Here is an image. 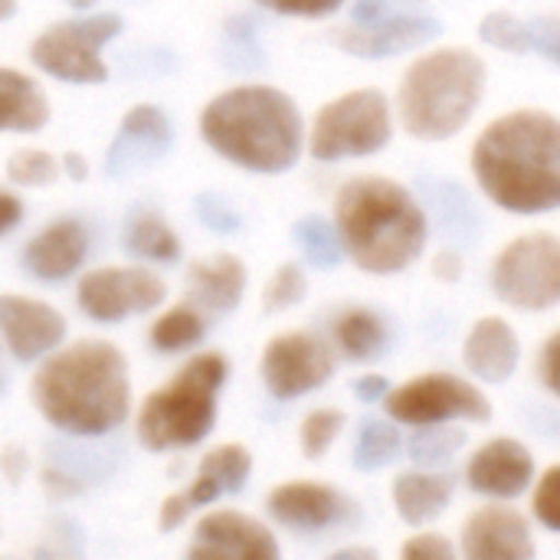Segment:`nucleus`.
Instances as JSON below:
<instances>
[{
    "label": "nucleus",
    "instance_id": "nucleus-25",
    "mask_svg": "<svg viewBox=\"0 0 560 560\" xmlns=\"http://www.w3.org/2000/svg\"><path fill=\"white\" fill-rule=\"evenodd\" d=\"M453 489L456 479L450 472H404L394 482V505L407 525H427L450 509Z\"/></svg>",
    "mask_w": 560,
    "mask_h": 560
},
{
    "label": "nucleus",
    "instance_id": "nucleus-13",
    "mask_svg": "<svg viewBox=\"0 0 560 560\" xmlns=\"http://www.w3.org/2000/svg\"><path fill=\"white\" fill-rule=\"evenodd\" d=\"M443 33V23L430 13H387L374 23H354L331 33V43L361 59H381L410 52Z\"/></svg>",
    "mask_w": 560,
    "mask_h": 560
},
{
    "label": "nucleus",
    "instance_id": "nucleus-18",
    "mask_svg": "<svg viewBox=\"0 0 560 560\" xmlns=\"http://www.w3.org/2000/svg\"><path fill=\"white\" fill-rule=\"evenodd\" d=\"M463 551L472 560H528L535 558V541L515 509L489 505L466 522Z\"/></svg>",
    "mask_w": 560,
    "mask_h": 560
},
{
    "label": "nucleus",
    "instance_id": "nucleus-14",
    "mask_svg": "<svg viewBox=\"0 0 560 560\" xmlns=\"http://www.w3.org/2000/svg\"><path fill=\"white\" fill-rule=\"evenodd\" d=\"M269 515L292 532H331L358 522V505L331 486L285 482L269 495Z\"/></svg>",
    "mask_w": 560,
    "mask_h": 560
},
{
    "label": "nucleus",
    "instance_id": "nucleus-50",
    "mask_svg": "<svg viewBox=\"0 0 560 560\" xmlns=\"http://www.w3.org/2000/svg\"><path fill=\"white\" fill-rule=\"evenodd\" d=\"M62 164H66V174H69L72 180H85V177H89V164H85L82 154H72V151H69V154L62 158Z\"/></svg>",
    "mask_w": 560,
    "mask_h": 560
},
{
    "label": "nucleus",
    "instance_id": "nucleus-10",
    "mask_svg": "<svg viewBox=\"0 0 560 560\" xmlns=\"http://www.w3.org/2000/svg\"><path fill=\"white\" fill-rule=\"evenodd\" d=\"M387 413L410 427H433L446 420H489V400L466 381L450 374H427L387 397Z\"/></svg>",
    "mask_w": 560,
    "mask_h": 560
},
{
    "label": "nucleus",
    "instance_id": "nucleus-48",
    "mask_svg": "<svg viewBox=\"0 0 560 560\" xmlns=\"http://www.w3.org/2000/svg\"><path fill=\"white\" fill-rule=\"evenodd\" d=\"M354 394H358V400H364V404H377V400L387 394V377L368 374V377H361V381L354 384Z\"/></svg>",
    "mask_w": 560,
    "mask_h": 560
},
{
    "label": "nucleus",
    "instance_id": "nucleus-51",
    "mask_svg": "<svg viewBox=\"0 0 560 560\" xmlns=\"http://www.w3.org/2000/svg\"><path fill=\"white\" fill-rule=\"evenodd\" d=\"M20 469H26V459H23L20 453H13V450H10V453L3 456V472H7L10 479H16V476H20Z\"/></svg>",
    "mask_w": 560,
    "mask_h": 560
},
{
    "label": "nucleus",
    "instance_id": "nucleus-21",
    "mask_svg": "<svg viewBox=\"0 0 560 560\" xmlns=\"http://www.w3.org/2000/svg\"><path fill=\"white\" fill-rule=\"evenodd\" d=\"M89 253V233L79 220H56L23 249V266L39 282L69 279Z\"/></svg>",
    "mask_w": 560,
    "mask_h": 560
},
{
    "label": "nucleus",
    "instance_id": "nucleus-20",
    "mask_svg": "<svg viewBox=\"0 0 560 560\" xmlns=\"http://www.w3.org/2000/svg\"><path fill=\"white\" fill-rule=\"evenodd\" d=\"M417 190L423 194L433 230L450 246H472L482 236V217H479L472 197L456 180H446L436 174H420Z\"/></svg>",
    "mask_w": 560,
    "mask_h": 560
},
{
    "label": "nucleus",
    "instance_id": "nucleus-44",
    "mask_svg": "<svg viewBox=\"0 0 560 560\" xmlns=\"http://www.w3.org/2000/svg\"><path fill=\"white\" fill-rule=\"evenodd\" d=\"M190 512H194V505L187 502V495H184V492H177V495L164 499V505H161V518H158L161 532H174V528H180V522H184Z\"/></svg>",
    "mask_w": 560,
    "mask_h": 560
},
{
    "label": "nucleus",
    "instance_id": "nucleus-43",
    "mask_svg": "<svg viewBox=\"0 0 560 560\" xmlns=\"http://www.w3.org/2000/svg\"><path fill=\"white\" fill-rule=\"evenodd\" d=\"M541 377H545L548 390L560 397V331L548 338V345L541 351Z\"/></svg>",
    "mask_w": 560,
    "mask_h": 560
},
{
    "label": "nucleus",
    "instance_id": "nucleus-49",
    "mask_svg": "<svg viewBox=\"0 0 560 560\" xmlns=\"http://www.w3.org/2000/svg\"><path fill=\"white\" fill-rule=\"evenodd\" d=\"M20 217H23V203H20L13 194L0 190V236H3L7 230H13V226L20 223Z\"/></svg>",
    "mask_w": 560,
    "mask_h": 560
},
{
    "label": "nucleus",
    "instance_id": "nucleus-16",
    "mask_svg": "<svg viewBox=\"0 0 560 560\" xmlns=\"http://www.w3.org/2000/svg\"><path fill=\"white\" fill-rule=\"evenodd\" d=\"M0 335L16 361H36L62 345L66 318L46 302L0 295Z\"/></svg>",
    "mask_w": 560,
    "mask_h": 560
},
{
    "label": "nucleus",
    "instance_id": "nucleus-19",
    "mask_svg": "<svg viewBox=\"0 0 560 560\" xmlns=\"http://www.w3.org/2000/svg\"><path fill=\"white\" fill-rule=\"evenodd\" d=\"M535 476V459L532 453L518 443V440H492L486 443L469 469L466 479L476 492L482 495H495V499H515L528 489Z\"/></svg>",
    "mask_w": 560,
    "mask_h": 560
},
{
    "label": "nucleus",
    "instance_id": "nucleus-7",
    "mask_svg": "<svg viewBox=\"0 0 560 560\" xmlns=\"http://www.w3.org/2000/svg\"><path fill=\"white\" fill-rule=\"evenodd\" d=\"M390 141V108L384 92L358 89L328 102L312 125V158L341 161L381 151Z\"/></svg>",
    "mask_w": 560,
    "mask_h": 560
},
{
    "label": "nucleus",
    "instance_id": "nucleus-34",
    "mask_svg": "<svg viewBox=\"0 0 560 560\" xmlns=\"http://www.w3.org/2000/svg\"><path fill=\"white\" fill-rule=\"evenodd\" d=\"M59 174L56 167V158L46 154V151H13L10 161H7V177L16 184V187H46L52 184Z\"/></svg>",
    "mask_w": 560,
    "mask_h": 560
},
{
    "label": "nucleus",
    "instance_id": "nucleus-17",
    "mask_svg": "<svg viewBox=\"0 0 560 560\" xmlns=\"http://www.w3.org/2000/svg\"><path fill=\"white\" fill-rule=\"evenodd\" d=\"M171 141H174V128L167 115L158 105H135L118 125L105 167L112 177H125L131 171H141L161 161L171 151Z\"/></svg>",
    "mask_w": 560,
    "mask_h": 560
},
{
    "label": "nucleus",
    "instance_id": "nucleus-3",
    "mask_svg": "<svg viewBox=\"0 0 560 560\" xmlns=\"http://www.w3.org/2000/svg\"><path fill=\"white\" fill-rule=\"evenodd\" d=\"M200 135L217 154L256 174H282L302 154V115L272 85H240L217 95L200 115Z\"/></svg>",
    "mask_w": 560,
    "mask_h": 560
},
{
    "label": "nucleus",
    "instance_id": "nucleus-31",
    "mask_svg": "<svg viewBox=\"0 0 560 560\" xmlns=\"http://www.w3.org/2000/svg\"><path fill=\"white\" fill-rule=\"evenodd\" d=\"M400 453V433L387 420H364L354 443V466L361 472H377L390 466Z\"/></svg>",
    "mask_w": 560,
    "mask_h": 560
},
{
    "label": "nucleus",
    "instance_id": "nucleus-15",
    "mask_svg": "<svg viewBox=\"0 0 560 560\" xmlns=\"http://www.w3.org/2000/svg\"><path fill=\"white\" fill-rule=\"evenodd\" d=\"M190 558L210 560H276L279 545L266 525L240 512H213L200 518L190 545Z\"/></svg>",
    "mask_w": 560,
    "mask_h": 560
},
{
    "label": "nucleus",
    "instance_id": "nucleus-37",
    "mask_svg": "<svg viewBox=\"0 0 560 560\" xmlns=\"http://www.w3.org/2000/svg\"><path fill=\"white\" fill-rule=\"evenodd\" d=\"M194 210H197L200 223L210 226L213 233H236L243 226V217L220 194H200L194 200Z\"/></svg>",
    "mask_w": 560,
    "mask_h": 560
},
{
    "label": "nucleus",
    "instance_id": "nucleus-27",
    "mask_svg": "<svg viewBox=\"0 0 560 560\" xmlns=\"http://www.w3.org/2000/svg\"><path fill=\"white\" fill-rule=\"evenodd\" d=\"M335 341L348 361H374L387 351V325L368 308H348L335 318Z\"/></svg>",
    "mask_w": 560,
    "mask_h": 560
},
{
    "label": "nucleus",
    "instance_id": "nucleus-2",
    "mask_svg": "<svg viewBox=\"0 0 560 560\" xmlns=\"http://www.w3.org/2000/svg\"><path fill=\"white\" fill-rule=\"evenodd\" d=\"M33 404L69 436H105L128 420V361L112 341H75L33 377Z\"/></svg>",
    "mask_w": 560,
    "mask_h": 560
},
{
    "label": "nucleus",
    "instance_id": "nucleus-46",
    "mask_svg": "<svg viewBox=\"0 0 560 560\" xmlns=\"http://www.w3.org/2000/svg\"><path fill=\"white\" fill-rule=\"evenodd\" d=\"M433 272H436L443 282H456V279L463 276V259L456 256V249H443V253H436V259H433Z\"/></svg>",
    "mask_w": 560,
    "mask_h": 560
},
{
    "label": "nucleus",
    "instance_id": "nucleus-39",
    "mask_svg": "<svg viewBox=\"0 0 560 560\" xmlns=\"http://www.w3.org/2000/svg\"><path fill=\"white\" fill-rule=\"evenodd\" d=\"M528 49L548 56L560 66V20L558 16H538L528 23Z\"/></svg>",
    "mask_w": 560,
    "mask_h": 560
},
{
    "label": "nucleus",
    "instance_id": "nucleus-40",
    "mask_svg": "<svg viewBox=\"0 0 560 560\" xmlns=\"http://www.w3.org/2000/svg\"><path fill=\"white\" fill-rule=\"evenodd\" d=\"M226 36H230V46H236V59L240 66H262V52L256 46V23L249 16H236L226 23Z\"/></svg>",
    "mask_w": 560,
    "mask_h": 560
},
{
    "label": "nucleus",
    "instance_id": "nucleus-24",
    "mask_svg": "<svg viewBox=\"0 0 560 560\" xmlns=\"http://www.w3.org/2000/svg\"><path fill=\"white\" fill-rule=\"evenodd\" d=\"M187 289L203 308L220 312V315L233 312L243 299V289H246V266L230 253L197 259L187 269Z\"/></svg>",
    "mask_w": 560,
    "mask_h": 560
},
{
    "label": "nucleus",
    "instance_id": "nucleus-30",
    "mask_svg": "<svg viewBox=\"0 0 560 560\" xmlns=\"http://www.w3.org/2000/svg\"><path fill=\"white\" fill-rule=\"evenodd\" d=\"M203 335H207V322L200 318V312H194L190 305H177V308H171L167 315H161L154 322L151 345L161 354H174V351H184V348L200 345Z\"/></svg>",
    "mask_w": 560,
    "mask_h": 560
},
{
    "label": "nucleus",
    "instance_id": "nucleus-52",
    "mask_svg": "<svg viewBox=\"0 0 560 560\" xmlns=\"http://www.w3.org/2000/svg\"><path fill=\"white\" fill-rule=\"evenodd\" d=\"M351 558H374V551H368V548H345V551H338L335 560H351Z\"/></svg>",
    "mask_w": 560,
    "mask_h": 560
},
{
    "label": "nucleus",
    "instance_id": "nucleus-1",
    "mask_svg": "<svg viewBox=\"0 0 560 560\" xmlns=\"http://www.w3.org/2000/svg\"><path fill=\"white\" fill-rule=\"evenodd\" d=\"M479 187L512 213H548L560 207V121L522 108L495 118L472 148Z\"/></svg>",
    "mask_w": 560,
    "mask_h": 560
},
{
    "label": "nucleus",
    "instance_id": "nucleus-9",
    "mask_svg": "<svg viewBox=\"0 0 560 560\" xmlns=\"http://www.w3.org/2000/svg\"><path fill=\"white\" fill-rule=\"evenodd\" d=\"M495 295L522 312H545L560 302V236L528 233L509 243L492 266Z\"/></svg>",
    "mask_w": 560,
    "mask_h": 560
},
{
    "label": "nucleus",
    "instance_id": "nucleus-35",
    "mask_svg": "<svg viewBox=\"0 0 560 560\" xmlns=\"http://www.w3.org/2000/svg\"><path fill=\"white\" fill-rule=\"evenodd\" d=\"M345 427V413L341 410H315L305 417L302 423V453L308 459H322L328 453V446L335 443V436L341 433Z\"/></svg>",
    "mask_w": 560,
    "mask_h": 560
},
{
    "label": "nucleus",
    "instance_id": "nucleus-38",
    "mask_svg": "<svg viewBox=\"0 0 560 560\" xmlns=\"http://www.w3.org/2000/svg\"><path fill=\"white\" fill-rule=\"evenodd\" d=\"M535 515L545 528L560 532V466L548 469L535 492Z\"/></svg>",
    "mask_w": 560,
    "mask_h": 560
},
{
    "label": "nucleus",
    "instance_id": "nucleus-8",
    "mask_svg": "<svg viewBox=\"0 0 560 560\" xmlns=\"http://www.w3.org/2000/svg\"><path fill=\"white\" fill-rule=\"evenodd\" d=\"M118 33H121V16L115 13L62 20L33 39L30 59L59 82L95 85L108 79V66L102 62V46L112 43Z\"/></svg>",
    "mask_w": 560,
    "mask_h": 560
},
{
    "label": "nucleus",
    "instance_id": "nucleus-29",
    "mask_svg": "<svg viewBox=\"0 0 560 560\" xmlns=\"http://www.w3.org/2000/svg\"><path fill=\"white\" fill-rule=\"evenodd\" d=\"M292 236H295V243L302 246L305 259L315 269H335L341 262V256H345V240H341L338 223L331 226L322 217H302L292 226Z\"/></svg>",
    "mask_w": 560,
    "mask_h": 560
},
{
    "label": "nucleus",
    "instance_id": "nucleus-22",
    "mask_svg": "<svg viewBox=\"0 0 560 560\" xmlns=\"http://www.w3.org/2000/svg\"><path fill=\"white\" fill-rule=\"evenodd\" d=\"M463 358H466V368L486 384H505L518 368L522 345H518V335L509 328V322L482 318L469 331Z\"/></svg>",
    "mask_w": 560,
    "mask_h": 560
},
{
    "label": "nucleus",
    "instance_id": "nucleus-23",
    "mask_svg": "<svg viewBox=\"0 0 560 560\" xmlns=\"http://www.w3.org/2000/svg\"><path fill=\"white\" fill-rule=\"evenodd\" d=\"M249 472H253V456L246 446H236V443L217 446L200 459L197 479L190 482L184 495L194 509H203L217 502L220 495H236L246 486Z\"/></svg>",
    "mask_w": 560,
    "mask_h": 560
},
{
    "label": "nucleus",
    "instance_id": "nucleus-45",
    "mask_svg": "<svg viewBox=\"0 0 560 560\" xmlns=\"http://www.w3.org/2000/svg\"><path fill=\"white\" fill-rule=\"evenodd\" d=\"M390 10H397V0H358L351 7V20L354 23H374V20L387 16Z\"/></svg>",
    "mask_w": 560,
    "mask_h": 560
},
{
    "label": "nucleus",
    "instance_id": "nucleus-4",
    "mask_svg": "<svg viewBox=\"0 0 560 560\" xmlns=\"http://www.w3.org/2000/svg\"><path fill=\"white\" fill-rule=\"evenodd\" d=\"M335 220L351 259L374 272L390 276L420 259L427 246V210L387 177H354L338 190Z\"/></svg>",
    "mask_w": 560,
    "mask_h": 560
},
{
    "label": "nucleus",
    "instance_id": "nucleus-6",
    "mask_svg": "<svg viewBox=\"0 0 560 560\" xmlns=\"http://www.w3.org/2000/svg\"><path fill=\"white\" fill-rule=\"evenodd\" d=\"M226 381L220 354H197L174 381L154 390L138 413V440L151 453L184 450L200 443L217 420V394Z\"/></svg>",
    "mask_w": 560,
    "mask_h": 560
},
{
    "label": "nucleus",
    "instance_id": "nucleus-53",
    "mask_svg": "<svg viewBox=\"0 0 560 560\" xmlns=\"http://www.w3.org/2000/svg\"><path fill=\"white\" fill-rule=\"evenodd\" d=\"M16 13V0H0V20H10Z\"/></svg>",
    "mask_w": 560,
    "mask_h": 560
},
{
    "label": "nucleus",
    "instance_id": "nucleus-33",
    "mask_svg": "<svg viewBox=\"0 0 560 560\" xmlns=\"http://www.w3.org/2000/svg\"><path fill=\"white\" fill-rule=\"evenodd\" d=\"M308 292V282H305V272L295 266V262H285L272 272V279L266 282V292H262V308L266 312H285L292 305H299Z\"/></svg>",
    "mask_w": 560,
    "mask_h": 560
},
{
    "label": "nucleus",
    "instance_id": "nucleus-12",
    "mask_svg": "<svg viewBox=\"0 0 560 560\" xmlns=\"http://www.w3.org/2000/svg\"><path fill=\"white\" fill-rule=\"evenodd\" d=\"M331 374H335V354L315 335L289 331L266 345L262 381L276 400H295V397L328 384Z\"/></svg>",
    "mask_w": 560,
    "mask_h": 560
},
{
    "label": "nucleus",
    "instance_id": "nucleus-26",
    "mask_svg": "<svg viewBox=\"0 0 560 560\" xmlns=\"http://www.w3.org/2000/svg\"><path fill=\"white\" fill-rule=\"evenodd\" d=\"M49 121V102L43 89L16 72V69H0V131H39Z\"/></svg>",
    "mask_w": 560,
    "mask_h": 560
},
{
    "label": "nucleus",
    "instance_id": "nucleus-41",
    "mask_svg": "<svg viewBox=\"0 0 560 560\" xmlns=\"http://www.w3.org/2000/svg\"><path fill=\"white\" fill-rule=\"evenodd\" d=\"M266 10L285 13V16H328L335 13L345 0H256Z\"/></svg>",
    "mask_w": 560,
    "mask_h": 560
},
{
    "label": "nucleus",
    "instance_id": "nucleus-11",
    "mask_svg": "<svg viewBox=\"0 0 560 560\" xmlns=\"http://www.w3.org/2000/svg\"><path fill=\"white\" fill-rule=\"evenodd\" d=\"M167 285L161 276L148 272V269H121V266H108V269H95L89 276H82L79 282V308L102 325H118L128 315H141L151 312L164 302Z\"/></svg>",
    "mask_w": 560,
    "mask_h": 560
},
{
    "label": "nucleus",
    "instance_id": "nucleus-54",
    "mask_svg": "<svg viewBox=\"0 0 560 560\" xmlns=\"http://www.w3.org/2000/svg\"><path fill=\"white\" fill-rule=\"evenodd\" d=\"M66 3H69L72 10H89V7H95L98 0H66Z\"/></svg>",
    "mask_w": 560,
    "mask_h": 560
},
{
    "label": "nucleus",
    "instance_id": "nucleus-36",
    "mask_svg": "<svg viewBox=\"0 0 560 560\" xmlns=\"http://www.w3.org/2000/svg\"><path fill=\"white\" fill-rule=\"evenodd\" d=\"M479 36L505 52H532L528 49V23L509 13H489L479 26Z\"/></svg>",
    "mask_w": 560,
    "mask_h": 560
},
{
    "label": "nucleus",
    "instance_id": "nucleus-5",
    "mask_svg": "<svg viewBox=\"0 0 560 560\" xmlns=\"http://www.w3.org/2000/svg\"><path fill=\"white\" fill-rule=\"evenodd\" d=\"M486 92V62L472 49H436L417 59L400 82L404 128L420 141L463 131Z\"/></svg>",
    "mask_w": 560,
    "mask_h": 560
},
{
    "label": "nucleus",
    "instance_id": "nucleus-42",
    "mask_svg": "<svg viewBox=\"0 0 560 560\" xmlns=\"http://www.w3.org/2000/svg\"><path fill=\"white\" fill-rule=\"evenodd\" d=\"M404 558H453L456 548L443 535H417L413 541L404 545Z\"/></svg>",
    "mask_w": 560,
    "mask_h": 560
},
{
    "label": "nucleus",
    "instance_id": "nucleus-28",
    "mask_svg": "<svg viewBox=\"0 0 560 560\" xmlns=\"http://www.w3.org/2000/svg\"><path fill=\"white\" fill-rule=\"evenodd\" d=\"M125 246L135 256L151 259V262H174L180 256L177 233L158 213H138L125 230Z\"/></svg>",
    "mask_w": 560,
    "mask_h": 560
},
{
    "label": "nucleus",
    "instance_id": "nucleus-47",
    "mask_svg": "<svg viewBox=\"0 0 560 560\" xmlns=\"http://www.w3.org/2000/svg\"><path fill=\"white\" fill-rule=\"evenodd\" d=\"M43 482H46V492H56V495H79L82 492L79 479H72L69 472H59V469H46Z\"/></svg>",
    "mask_w": 560,
    "mask_h": 560
},
{
    "label": "nucleus",
    "instance_id": "nucleus-32",
    "mask_svg": "<svg viewBox=\"0 0 560 560\" xmlns=\"http://www.w3.org/2000/svg\"><path fill=\"white\" fill-rule=\"evenodd\" d=\"M466 446V433L463 430H446V427H430V430H420L410 443H407V453L417 466H446L459 450Z\"/></svg>",
    "mask_w": 560,
    "mask_h": 560
}]
</instances>
